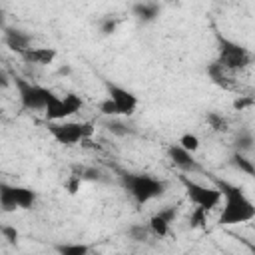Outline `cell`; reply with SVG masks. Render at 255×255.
<instances>
[{
  "label": "cell",
  "mask_w": 255,
  "mask_h": 255,
  "mask_svg": "<svg viewBox=\"0 0 255 255\" xmlns=\"http://www.w3.org/2000/svg\"><path fill=\"white\" fill-rule=\"evenodd\" d=\"M213 183L219 189L221 199H225L223 209H221L219 219H217L219 225H223V227L239 225V223H247L255 217L253 201L243 193V189L239 185H233V183H229L225 179H219V177H213Z\"/></svg>",
  "instance_id": "obj_1"
},
{
  "label": "cell",
  "mask_w": 255,
  "mask_h": 255,
  "mask_svg": "<svg viewBox=\"0 0 255 255\" xmlns=\"http://www.w3.org/2000/svg\"><path fill=\"white\" fill-rule=\"evenodd\" d=\"M120 181L124 185V189L135 199V203L143 205L151 199L161 197L167 191V181L147 175V173H129V171H122L120 173Z\"/></svg>",
  "instance_id": "obj_2"
},
{
  "label": "cell",
  "mask_w": 255,
  "mask_h": 255,
  "mask_svg": "<svg viewBox=\"0 0 255 255\" xmlns=\"http://www.w3.org/2000/svg\"><path fill=\"white\" fill-rule=\"evenodd\" d=\"M48 133L62 145H76L92 137L94 124L92 122H48Z\"/></svg>",
  "instance_id": "obj_3"
},
{
  "label": "cell",
  "mask_w": 255,
  "mask_h": 255,
  "mask_svg": "<svg viewBox=\"0 0 255 255\" xmlns=\"http://www.w3.org/2000/svg\"><path fill=\"white\" fill-rule=\"evenodd\" d=\"M217 44H219V58L217 64L229 72L233 70H241L247 68L253 62V56L247 48L239 46L237 42H231L229 38H223L221 34H217Z\"/></svg>",
  "instance_id": "obj_4"
},
{
  "label": "cell",
  "mask_w": 255,
  "mask_h": 255,
  "mask_svg": "<svg viewBox=\"0 0 255 255\" xmlns=\"http://www.w3.org/2000/svg\"><path fill=\"white\" fill-rule=\"evenodd\" d=\"M36 203V191L22 185H10L0 181V209L12 213L16 209H30Z\"/></svg>",
  "instance_id": "obj_5"
},
{
  "label": "cell",
  "mask_w": 255,
  "mask_h": 255,
  "mask_svg": "<svg viewBox=\"0 0 255 255\" xmlns=\"http://www.w3.org/2000/svg\"><path fill=\"white\" fill-rule=\"evenodd\" d=\"M179 181L181 185L185 187V193L189 197V201L195 205V207H201L203 211H211L219 205L221 201V193L217 187H209V185H201L197 181H193L191 177L187 175H179Z\"/></svg>",
  "instance_id": "obj_6"
},
{
  "label": "cell",
  "mask_w": 255,
  "mask_h": 255,
  "mask_svg": "<svg viewBox=\"0 0 255 255\" xmlns=\"http://www.w3.org/2000/svg\"><path fill=\"white\" fill-rule=\"evenodd\" d=\"M16 88H18V96H20V104L24 110L30 112H38L46 108V100L50 90L38 84H32L24 78H16Z\"/></svg>",
  "instance_id": "obj_7"
},
{
  "label": "cell",
  "mask_w": 255,
  "mask_h": 255,
  "mask_svg": "<svg viewBox=\"0 0 255 255\" xmlns=\"http://www.w3.org/2000/svg\"><path fill=\"white\" fill-rule=\"evenodd\" d=\"M106 90H108V98L116 104L120 116H131L137 108V96L118 84H112V82H106Z\"/></svg>",
  "instance_id": "obj_8"
},
{
  "label": "cell",
  "mask_w": 255,
  "mask_h": 255,
  "mask_svg": "<svg viewBox=\"0 0 255 255\" xmlns=\"http://www.w3.org/2000/svg\"><path fill=\"white\" fill-rule=\"evenodd\" d=\"M175 215H177V209H175L173 205L159 209L157 213L151 215V219H149V223H147L149 231L155 233L157 237H165V235L169 233V225H171V221L175 219Z\"/></svg>",
  "instance_id": "obj_9"
},
{
  "label": "cell",
  "mask_w": 255,
  "mask_h": 255,
  "mask_svg": "<svg viewBox=\"0 0 255 255\" xmlns=\"http://www.w3.org/2000/svg\"><path fill=\"white\" fill-rule=\"evenodd\" d=\"M167 155H169L171 163H173L175 167H179L181 171H185V173H195V171H201V167H199V163L193 159V155H191V153H187L185 149H181L177 143L169 145Z\"/></svg>",
  "instance_id": "obj_10"
},
{
  "label": "cell",
  "mask_w": 255,
  "mask_h": 255,
  "mask_svg": "<svg viewBox=\"0 0 255 255\" xmlns=\"http://www.w3.org/2000/svg\"><path fill=\"white\" fill-rule=\"evenodd\" d=\"M30 42H32V36L20 28H6L4 30V44L20 56L30 50Z\"/></svg>",
  "instance_id": "obj_11"
},
{
  "label": "cell",
  "mask_w": 255,
  "mask_h": 255,
  "mask_svg": "<svg viewBox=\"0 0 255 255\" xmlns=\"http://www.w3.org/2000/svg\"><path fill=\"white\" fill-rule=\"evenodd\" d=\"M44 114L48 118V122H60L64 118H70V112L64 104V98L56 96L52 90L48 94V100H46V108H44Z\"/></svg>",
  "instance_id": "obj_12"
},
{
  "label": "cell",
  "mask_w": 255,
  "mask_h": 255,
  "mask_svg": "<svg viewBox=\"0 0 255 255\" xmlns=\"http://www.w3.org/2000/svg\"><path fill=\"white\" fill-rule=\"evenodd\" d=\"M58 52L54 48H30L28 52L22 54V58L30 64H36V66H48L56 60Z\"/></svg>",
  "instance_id": "obj_13"
},
{
  "label": "cell",
  "mask_w": 255,
  "mask_h": 255,
  "mask_svg": "<svg viewBox=\"0 0 255 255\" xmlns=\"http://www.w3.org/2000/svg\"><path fill=\"white\" fill-rule=\"evenodd\" d=\"M131 12L139 22L147 24V22H153L159 16V4H155V2H139V4H133Z\"/></svg>",
  "instance_id": "obj_14"
},
{
  "label": "cell",
  "mask_w": 255,
  "mask_h": 255,
  "mask_svg": "<svg viewBox=\"0 0 255 255\" xmlns=\"http://www.w3.org/2000/svg\"><path fill=\"white\" fill-rule=\"evenodd\" d=\"M58 255H90V245L86 243H58Z\"/></svg>",
  "instance_id": "obj_15"
},
{
  "label": "cell",
  "mask_w": 255,
  "mask_h": 255,
  "mask_svg": "<svg viewBox=\"0 0 255 255\" xmlns=\"http://www.w3.org/2000/svg\"><path fill=\"white\" fill-rule=\"evenodd\" d=\"M225 68H221L217 62H213V64H209L207 66V74H209V78L213 80V84H217V86H221V88H225V90H229L231 86H229V82H227V76H225Z\"/></svg>",
  "instance_id": "obj_16"
},
{
  "label": "cell",
  "mask_w": 255,
  "mask_h": 255,
  "mask_svg": "<svg viewBox=\"0 0 255 255\" xmlns=\"http://www.w3.org/2000/svg\"><path fill=\"white\" fill-rule=\"evenodd\" d=\"M231 165H233L235 169L247 173V175H255V165H253V161H251L245 153H237V151H235V153L231 155Z\"/></svg>",
  "instance_id": "obj_17"
},
{
  "label": "cell",
  "mask_w": 255,
  "mask_h": 255,
  "mask_svg": "<svg viewBox=\"0 0 255 255\" xmlns=\"http://www.w3.org/2000/svg\"><path fill=\"white\" fill-rule=\"evenodd\" d=\"M235 151L237 153H247V151H251L253 149V133L249 131V129H243V131H239V135L235 137Z\"/></svg>",
  "instance_id": "obj_18"
},
{
  "label": "cell",
  "mask_w": 255,
  "mask_h": 255,
  "mask_svg": "<svg viewBox=\"0 0 255 255\" xmlns=\"http://www.w3.org/2000/svg\"><path fill=\"white\" fill-rule=\"evenodd\" d=\"M177 145L181 147V149H185L187 153H195L197 149H199V137L195 135V133H183L179 139H177Z\"/></svg>",
  "instance_id": "obj_19"
},
{
  "label": "cell",
  "mask_w": 255,
  "mask_h": 255,
  "mask_svg": "<svg viewBox=\"0 0 255 255\" xmlns=\"http://www.w3.org/2000/svg\"><path fill=\"white\" fill-rule=\"evenodd\" d=\"M106 129H108L112 135H118V137H124V135L133 133V129H131L128 124L120 122V120H110V122L106 124Z\"/></svg>",
  "instance_id": "obj_20"
},
{
  "label": "cell",
  "mask_w": 255,
  "mask_h": 255,
  "mask_svg": "<svg viewBox=\"0 0 255 255\" xmlns=\"http://www.w3.org/2000/svg\"><path fill=\"white\" fill-rule=\"evenodd\" d=\"M64 104H66V108H68L70 116H74L76 112H80V110H82V106H84L82 98H80L78 94H74V92H70V94H66V96H64Z\"/></svg>",
  "instance_id": "obj_21"
},
{
  "label": "cell",
  "mask_w": 255,
  "mask_h": 255,
  "mask_svg": "<svg viewBox=\"0 0 255 255\" xmlns=\"http://www.w3.org/2000/svg\"><path fill=\"white\" fill-rule=\"evenodd\" d=\"M205 120H207V124H209L215 131H225V129H227V120H225L223 116H219L217 112H209V114L205 116Z\"/></svg>",
  "instance_id": "obj_22"
},
{
  "label": "cell",
  "mask_w": 255,
  "mask_h": 255,
  "mask_svg": "<svg viewBox=\"0 0 255 255\" xmlns=\"http://www.w3.org/2000/svg\"><path fill=\"white\" fill-rule=\"evenodd\" d=\"M98 110H100V114H102V116H108V118H116V116H120V112H118L116 104H114L110 98H104V100L98 104Z\"/></svg>",
  "instance_id": "obj_23"
},
{
  "label": "cell",
  "mask_w": 255,
  "mask_h": 255,
  "mask_svg": "<svg viewBox=\"0 0 255 255\" xmlns=\"http://www.w3.org/2000/svg\"><path fill=\"white\" fill-rule=\"evenodd\" d=\"M147 233H149V227L141 225V223H135L128 229V235L133 239V241H145L147 239Z\"/></svg>",
  "instance_id": "obj_24"
},
{
  "label": "cell",
  "mask_w": 255,
  "mask_h": 255,
  "mask_svg": "<svg viewBox=\"0 0 255 255\" xmlns=\"http://www.w3.org/2000/svg\"><path fill=\"white\" fill-rule=\"evenodd\" d=\"M207 223V211H203L201 207H195L191 217H189V225L191 227H203Z\"/></svg>",
  "instance_id": "obj_25"
},
{
  "label": "cell",
  "mask_w": 255,
  "mask_h": 255,
  "mask_svg": "<svg viewBox=\"0 0 255 255\" xmlns=\"http://www.w3.org/2000/svg\"><path fill=\"white\" fill-rule=\"evenodd\" d=\"M0 233H2V235L6 237V241L12 243V245H16L18 239H20V233H18V229H16L14 225H2V227H0Z\"/></svg>",
  "instance_id": "obj_26"
},
{
  "label": "cell",
  "mask_w": 255,
  "mask_h": 255,
  "mask_svg": "<svg viewBox=\"0 0 255 255\" xmlns=\"http://www.w3.org/2000/svg\"><path fill=\"white\" fill-rule=\"evenodd\" d=\"M116 28H118V22L114 20V18H102L100 20V32L104 34V36H110V34H114L116 32Z\"/></svg>",
  "instance_id": "obj_27"
},
{
  "label": "cell",
  "mask_w": 255,
  "mask_h": 255,
  "mask_svg": "<svg viewBox=\"0 0 255 255\" xmlns=\"http://www.w3.org/2000/svg\"><path fill=\"white\" fill-rule=\"evenodd\" d=\"M249 106H253V98L251 96H239V98H235L233 100V108L235 110H245V108H249Z\"/></svg>",
  "instance_id": "obj_28"
},
{
  "label": "cell",
  "mask_w": 255,
  "mask_h": 255,
  "mask_svg": "<svg viewBox=\"0 0 255 255\" xmlns=\"http://www.w3.org/2000/svg\"><path fill=\"white\" fill-rule=\"evenodd\" d=\"M80 183H82V179H80L78 173L70 175V179L66 181V189H68V193H76V191L80 189Z\"/></svg>",
  "instance_id": "obj_29"
},
{
  "label": "cell",
  "mask_w": 255,
  "mask_h": 255,
  "mask_svg": "<svg viewBox=\"0 0 255 255\" xmlns=\"http://www.w3.org/2000/svg\"><path fill=\"white\" fill-rule=\"evenodd\" d=\"M10 76H8V72L4 70V68H0V90H4V88H8L10 86Z\"/></svg>",
  "instance_id": "obj_30"
},
{
  "label": "cell",
  "mask_w": 255,
  "mask_h": 255,
  "mask_svg": "<svg viewBox=\"0 0 255 255\" xmlns=\"http://www.w3.org/2000/svg\"><path fill=\"white\" fill-rule=\"evenodd\" d=\"M6 28H8V26H6V16H4V12H2V10H0V30H2V32H4V30H6Z\"/></svg>",
  "instance_id": "obj_31"
},
{
  "label": "cell",
  "mask_w": 255,
  "mask_h": 255,
  "mask_svg": "<svg viewBox=\"0 0 255 255\" xmlns=\"http://www.w3.org/2000/svg\"><path fill=\"white\" fill-rule=\"evenodd\" d=\"M94 255H102V253H94Z\"/></svg>",
  "instance_id": "obj_32"
}]
</instances>
